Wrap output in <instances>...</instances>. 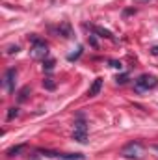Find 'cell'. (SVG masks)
I'll return each instance as SVG.
<instances>
[{"label": "cell", "mask_w": 158, "mask_h": 160, "mask_svg": "<svg viewBox=\"0 0 158 160\" xmlns=\"http://www.w3.org/2000/svg\"><path fill=\"white\" fill-rule=\"evenodd\" d=\"M101 88H102V78H95L93 84L89 86V91H87V97H97L101 93Z\"/></svg>", "instance_id": "8992f818"}, {"label": "cell", "mask_w": 158, "mask_h": 160, "mask_svg": "<svg viewBox=\"0 0 158 160\" xmlns=\"http://www.w3.org/2000/svg\"><path fill=\"white\" fill-rule=\"evenodd\" d=\"M158 86V78L155 75H141L136 78V89L138 91H149Z\"/></svg>", "instance_id": "7a4b0ae2"}, {"label": "cell", "mask_w": 158, "mask_h": 160, "mask_svg": "<svg viewBox=\"0 0 158 160\" xmlns=\"http://www.w3.org/2000/svg\"><path fill=\"white\" fill-rule=\"evenodd\" d=\"M58 32H60V36H63V38H71V36H73V34H71V26H69V22L60 24Z\"/></svg>", "instance_id": "9c48e42d"}, {"label": "cell", "mask_w": 158, "mask_h": 160, "mask_svg": "<svg viewBox=\"0 0 158 160\" xmlns=\"http://www.w3.org/2000/svg\"><path fill=\"white\" fill-rule=\"evenodd\" d=\"M43 88L48 89V91H54V89H56V82H54L52 78H45L43 80Z\"/></svg>", "instance_id": "4fadbf2b"}, {"label": "cell", "mask_w": 158, "mask_h": 160, "mask_svg": "<svg viewBox=\"0 0 158 160\" xmlns=\"http://www.w3.org/2000/svg\"><path fill=\"white\" fill-rule=\"evenodd\" d=\"M17 116H19V108H9V110H7V116H6V119L11 121V119H15Z\"/></svg>", "instance_id": "5bb4252c"}, {"label": "cell", "mask_w": 158, "mask_h": 160, "mask_svg": "<svg viewBox=\"0 0 158 160\" xmlns=\"http://www.w3.org/2000/svg\"><path fill=\"white\" fill-rule=\"evenodd\" d=\"M60 158L63 160H84L82 153H60Z\"/></svg>", "instance_id": "ba28073f"}, {"label": "cell", "mask_w": 158, "mask_h": 160, "mask_svg": "<svg viewBox=\"0 0 158 160\" xmlns=\"http://www.w3.org/2000/svg\"><path fill=\"white\" fill-rule=\"evenodd\" d=\"M80 54H82V47H78V50H77L75 54H71V56H69V62H75V60H78Z\"/></svg>", "instance_id": "9a60e30c"}, {"label": "cell", "mask_w": 158, "mask_h": 160, "mask_svg": "<svg viewBox=\"0 0 158 160\" xmlns=\"http://www.w3.org/2000/svg\"><path fill=\"white\" fill-rule=\"evenodd\" d=\"M110 63H112V67H116V69H121V67H123L121 62H110Z\"/></svg>", "instance_id": "ac0fdd59"}, {"label": "cell", "mask_w": 158, "mask_h": 160, "mask_svg": "<svg viewBox=\"0 0 158 160\" xmlns=\"http://www.w3.org/2000/svg\"><path fill=\"white\" fill-rule=\"evenodd\" d=\"M17 52H19V47H17V45L7 47V54H17Z\"/></svg>", "instance_id": "2e32d148"}, {"label": "cell", "mask_w": 158, "mask_h": 160, "mask_svg": "<svg viewBox=\"0 0 158 160\" xmlns=\"http://www.w3.org/2000/svg\"><path fill=\"white\" fill-rule=\"evenodd\" d=\"M30 93H32L30 86H24V88L19 91V95H17V101H19V102H26V101H28V97H30Z\"/></svg>", "instance_id": "52a82bcc"}, {"label": "cell", "mask_w": 158, "mask_h": 160, "mask_svg": "<svg viewBox=\"0 0 158 160\" xmlns=\"http://www.w3.org/2000/svg\"><path fill=\"white\" fill-rule=\"evenodd\" d=\"M155 149H156V151H158V145H155Z\"/></svg>", "instance_id": "7402d4cb"}, {"label": "cell", "mask_w": 158, "mask_h": 160, "mask_svg": "<svg viewBox=\"0 0 158 160\" xmlns=\"http://www.w3.org/2000/svg\"><path fill=\"white\" fill-rule=\"evenodd\" d=\"M30 41L34 43V47H32V56H34V58L39 60V58H45V56L48 54V47H47V43L43 39H39L37 36L32 34V36H30Z\"/></svg>", "instance_id": "3957f363"}, {"label": "cell", "mask_w": 158, "mask_h": 160, "mask_svg": "<svg viewBox=\"0 0 158 160\" xmlns=\"http://www.w3.org/2000/svg\"><path fill=\"white\" fill-rule=\"evenodd\" d=\"M93 30L101 36V38H106V39H114V36H112V32L110 30H104V28H101V26H93Z\"/></svg>", "instance_id": "30bf717a"}, {"label": "cell", "mask_w": 158, "mask_h": 160, "mask_svg": "<svg viewBox=\"0 0 158 160\" xmlns=\"http://www.w3.org/2000/svg\"><path fill=\"white\" fill-rule=\"evenodd\" d=\"M89 43H91V45H93V47H97V39H95V38H93V36H89Z\"/></svg>", "instance_id": "d6986e66"}, {"label": "cell", "mask_w": 158, "mask_h": 160, "mask_svg": "<svg viewBox=\"0 0 158 160\" xmlns=\"http://www.w3.org/2000/svg\"><path fill=\"white\" fill-rule=\"evenodd\" d=\"M121 155L125 157V158H141V155H143V145L140 143V142H130V143H126L125 147H123V151H121Z\"/></svg>", "instance_id": "6da1fadb"}, {"label": "cell", "mask_w": 158, "mask_h": 160, "mask_svg": "<svg viewBox=\"0 0 158 160\" xmlns=\"http://www.w3.org/2000/svg\"><path fill=\"white\" fill-rule=\"evenodd\" d=\"M54 65H56V60H52V58H48V60L43 62V69H45L47 73H50V71L54 69Z\"/></svg>", "instance_id": "7c38bea8"}, {"label": "cell", "mask_w": 158, "mask_h": 160, "mask_svg": "<svg viewBox=\"0 0 158 160\" xmlns=\"http://www.w3.org/2000/svg\"><path fill=\"white\" fill-rule=\"evenodd\" d=\"M24 147H26L24 143H21V145H15V147L7 149V153H6V155H7V157H17L19 153H22V151H24Z\"/></svg>", "instance_id": "8fae6325"}, {"label": "cell", "mask_w": 158, "mask_h": 160, "mask_svg": "<svg viewBox=\"0 0 158 160\" xmlns=\"http://www.w3.org/2000/svg\"><path fill=\"white\" fill-rule=\"evenodd\" d=\"M73 140H77L78 143H87V125L80 119L75 123V132H73Z\"/></svg>", "instance_id": "277c9868"}, {"label": "cell", "mask_w": 158, "mask_h": 160, "mask_svg": "<svg viewBox=\"0 0 158 160\" xmlns=\"http://www.w3.org/2000/svg\"><path fill=\"white\" fill-rule=\"evenodd\" d=\"M153 54H158V47H155V48H153Z\"/></svg>", "instance_id": "44dd1931"}, {"label": "cell", "mask_w": 158, "mask_h": 160, "mask_svg": "<svg viewBox=\"0 0 158 160\" xmlns=\"http://www.w3.org/2000/svg\"><path fill=\"white\" fill-rule=\"evenodd\" d=\"M138 4H143V2H151V0H136Z\"/></svg>", "instance_id": "ffe728a7"}, {"label": "cell", "mask_w": 158, "mask_h": 160, "mask_svg": "<svg viewBox=\"0 0 158 160\" xmlns=\"http://www.w3.org/2000/svg\"><path fill=\"white\" fill-rule=\"evenodd\" d=\"M126 80H128V75H121V77H117V78H116V82H117V84H125Z\"/></svg>", "instance_id": "e0dca14e"}, {"label": "cell", "mask_w": 158, "mask_h": 160, "mask_svg": "<svg viewBox=\"0 0 158 160\" xmlns=\"http://www.w3.org/2000/svg\"><path fill=\"white\" fill-rule=\"evenodd\" d=\"M15 77H17V69H15V67H11V69H7V71H6L4 86H6V89H7L9 93H13V91H15Z\"/></svg>", "instance_id": "5b68a950"}]
</instances>
